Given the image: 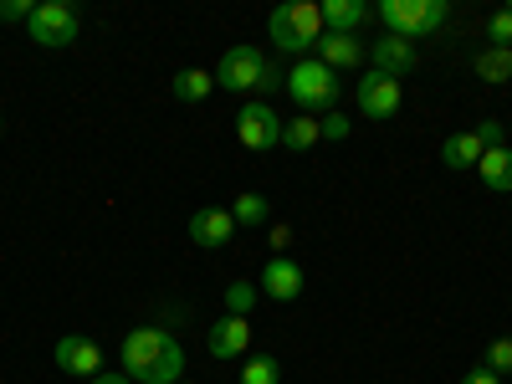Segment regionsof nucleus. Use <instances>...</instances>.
<instances>
[{
    "mask_svg": "<svg viewBox=\"0 0 512 384\" xmlns=\"http://www.w3.org/2000/svg\"><path fill=\"white\" fill-rule=\"evenodd\" d=\"M482 154H487V144H482L477 128H461V134H451V139L441 144V164H446V169H477Z\"/></svg>",
    "mask_w": 512,
    "mask_h": 384,
    "instance_id": "dca6fc26",
    "label": "nucleus"
},
{
    "mask_svg": "<svg viewBox=\"0 0 512 384\" xmlns=\"http://www.w3.org/2000/svg\"><path fill=\"white\" fill-rule=\"evenodd\" d=\"M118 359H123L128 379H139V384H180V374H185V349L164 328H134L123 338Z\"/></svg>",
    "mask_w": 512,
    "mask_h": 384,
    "instance_id": "f257e3e1",
    "label": "nucleus"
},
{
    "mask_svg": "<svg viewBox=\"0 0 512 384\" xmlns=\"http://www.w3.org/2000/svg\"><path fill=\"white\" fill-rule=\"evenodd\" d=\"M36 6H26V0H0V21H31Z\"/></svg>",
    "mask_w": 512,
    "mask_h": 384,
    "instance_id": "bb28decb",
    "label": "nucleus"
},
{
    "mask_svg": "<svg viewBox=\"0 0 512 384\" xmlns=\"http://www.w3.org/2000/svg\"><path fill=\"white\" fill-rule=\"evenodd\" d=\"M180 384H185V379H180Z\"/></svg>",
    "mask_w": 512,
    "mask_h": 384,
    "instance_id": "2f4dec72",
    "label": "nucleus"
},
{
    "mask_svg": "<svg viewBox=\"0 0 512 384\" xmlns=\"http://www.w3.org/2000/svg\"><path fill=\"white\" fill-rule=\"evenodd\" d=\"M236 139L251 149V154H267L282 144V118L272 103H246L241 118H236Z\"/></svg>",
    "mask_w": 512,
    "mask_h": 384,
    "instance_id": "0eeeda50",
    "label": "nucleus"
},
{
    "mask_svg": "<svg viewBox=\"0 0 512 384\" xmlns=\"http://www.w3.org/2000/svg\"><path fill=\"white\" fill-rule=\"evenodd\" d=\"M267 31H272V41L282 52H292L297 62H303L308 52H318V41H323L328 26H323V11L313 6V0H287V6L272 11Z\"/></svg>",
    "mask_w": 512,
    "mask_h": 384,
    "instance_id": "f03ea898",
    "label": "nucleus"
},
{
    "mask_svg": "<svg viewBox=\"0 0 512 384\" xmlns=\"http://www.w3.org/2000/svg\"><path fill=\"white\" fill-rule=\"evenodd\" d=\"M308 287L303 267L292 262V256H272V262L262 267V292L272 297V303H297V292Z\"/></svg>",
    "mask_w": 512,
    "mask_h": 384,
    "instance_id": "9b49d317",
    "label": "nucleus"
},
{
    "mask_svg": "<svg viewBox=\"0 0 512 384\" xmlns=\"http://www.w3.org/2000/svg\"><path fill=\"white\" fill-rule=\"evenodd\" d=\"M482 369H492L497 379L512 369V338H497V344H487V359H482Z\"/></svg>",
    "mask_w": 512,
    "mask_h": 384,
    "instance_id": "b1692460",
    "label": "nucleus"
},
{
    "mask_svg": "<svg viewBox=\"0 0 512 384\" xmlns=\"http://www.w3.org/2000/svg\"><path fill=\"white\" fill-rule=\"evenodd\" d=\"M251 303H256V282H231V287H226V313H231V318H246Z\"/></svg>",
    "mask_w": 512,
    "mask_h": 384,
    "instance_id": "5701e85b",
    "label": "nucleus"
},
{
    "mask_svg": "<svg viewBox=\"0 0 512 384\" xmlns=\"http://www.w3.org/2000/svg\"><path fill=\"white\" fill-rule=\"evenodd\" d=\"M369 62H374V72H384V77H410L415 67H420V52H415V41H400V36H384V41H374L369 47Z\"/></svg>",
    "mask_w": 512,
    "mask_h": 384,
    "instance_id": "9d476101",
    "label": "nucleus"
},
{
    "mask_svg": "<svg viewBox=\"0 0 512 384\" xmlns=\"http://www.w3.org/2000/svg\"><path fill=\"white\" fill-rule=\"evenodd\" d=\"M231 236H236V221H231V210H221V205H205V210H195V216H190V241L205 246V251L226 246Z\"/></svg>",
    "mask_w": 512,
    "mask_h": 384,
    "instance_id": "f8f14e48",
    "label": "nucleus"
},
{
    "mask_svg": "<svg viewBox=\"0 0 512 384\" xmlns=\"http://www.w3.org/2000/svg\"><path fill=\"white\" fill-rule=\"evenodd\" d=\"M251 349V323L246 318H221L216 328H210V359H241Z\"/></svg>",
    "mask_w": 512,
    "mask_h": 384,
    "instance_id": "4468645a",
    "label": "nucleus"
},
{
    "mask_svg": "<svg viewBox=\"0 0 512 384\" xmlns=\"http://www.w3.org/2000/svg\"><path fill=\"white\" fill-rule=\"evenodd\" d=\"M241 384H282V364L272 354H256L241 364Z\"/></svg>",
    "mask_w": 512,
    "mask_h": 384,
    "instance_id": "4be33fe9",
    "label": "nucleus"
},
{
    "mask_svg": "<svg viewBox=\"0 0 512 384\" xmlns=\"http://www.w3.org/2000/svg\"><path fill=\"white\" fill-rule=\"evenodd\" d=\"M318 139H323V123H318L313 113H297L292 123H282V149H292V154L313 149Z\"/></svg>",
    "mask_w": 512,
    "mask_h": 384,
    "instance_id": "a211bd4d",
    "label": "nucleus"
},
{
    "mask_svg": "<svg viewBox=\"0 0 512 384\" xmlns=\"http://www.w3.org/2000/svg\"><path fill=\"white\" fill-rule=\"evenodd\" d=\"M477 175H482V185H487L492 195H512V149H507V144L487 149L482 164H477Z\"/></svg>",
    "mask_w": 512,
    "mask_h": 384,
    "instance_id": "f3484780",
    "label": "nucleus"
},
{
    "mask_svg": "<svg viewBox=\"0 0 512 384\" xmlns=\"http://www.w3.org/2000/svg\"><path fill=\"white\" fill-rule=\"evenodd\" d=\"M267 216H272V205H267V195H256V190L236 195V205H231V221L236 226H262Z\"/></svg>",
    "mask_w": 512,
    "mask_h": 384,
    "instance_id": "412c9836",
    "label": "nucleus"
},
{
    "mask_svg": "<svg viewBox=\"0 0 512 384\" xmlns=\"http://www.w3.org/2000/svg\"><path fill=\"white\" fill-rule=\"evenodd\" d=\"M318 123H323V139H333V144H338V139H349V128H354V123H349L344 113H338V108H333V113H323Z\"/></svg>",
    "mask_w": 512,
    "mask_h": 384,
    "instance_id": "a878e982",
    "label": "nucleus"
},
{
    "mask_svg": "<svg viewBox=\"0 0 512 384\" xmlns=\"http://www.w3.org/2000/svg\"><path fill=\"white\" fill-rule=\"evenodd\" d=\"M369 57V47L359 36H338V31H323V41H318V62L328 67V72H349V67H359Z\"/></svg>",
    "mask_w": 512,
    "mask_h": 384,
    "instance_id": "ddd939ff",
    "label": "nucleus"
},
{
    "mask_svg": "<svg viewBox=\"0 0 512 384\" xmlns=\"http://www.w3.org/2000/svg\"><path fill=\"white\" fill-rule=\"evenodd\" d=\"M446 16H451L446 0H379V21H384V31L400 36V41H420V36L441 31Z\"/></svg>",
    "mask_w": 512,
    "mask_h": 384,
    "instance_id": "7ed1b4c3",
    "label": "nucleus"
},
{
    "mask_svg": "<svg viewBox=\"0 0 512 384\" xmlns=\"http://www.w3.org/2000/svg\"><path fill=\"white\" fill-rule=\"evenodd\" d=\"M26 31H31L36 47L62 52V47H72L77 31H82V11L72 6V0H41V6L31 11V21H26Z\"/></svg>",
    "mask_w": 512,
    "mask_h": 384,
    "instance_id": "39448f33",
    "label": "nucleus"
},
{
    "mask_svg": "<svg viewBox=\"0 0 512 384\" xmlns=\"http://www.w3.org/2000/svg\"><path fill=\"white\" fill-rule=\"evenodd\" d=\"M477 134H482V144H487V149H497V144H502V123H497V118H487V123L477 128Z\"/></svg>",
    "mask_w": 512,
    "mask_h": 384,
    "instance_id": "cd10ccee",
    "label": "nucleus"
},
{
    "mask_svg": "<svg viewBox=\"0 0 512 384\" xmlns=\"http://www.w3.org/2000/svg\"><path fill=\"white\" fill-rule=\"evenodd\" d=\"M0 134H6V118H0Z\"/></svg>",
    "mask_w": 512,
    "mask_h": 384,
    "instance_id": "7c9ffc66",
    "label": "nucleus"
},
{
    "mask_svg": "<svg viewBox=\"0 0 512 384\" xmlns=\"http://www.w3.org/2000/svg\"><path fill=\"white\" fill-rule=\"evenodd\" d=\"M487 36H492V47H507V52H512V6L487 21Z\"/></svg>",
    "mask_w": 512,
    "mask_h": 384,
    "instance_id": "393cba45",
    "label": "nucleus"
},
{
    "mask_svg": "<svg viewBox=\"0 0 512 384\" xmlns=\"http://www.w3.org/2000/svg\"><path fill=\"white\" fill-rule=\"evenodd\" d=\"M354 98H359V113H364V118H374V123L395 118V113H400V103H405L400 82H395V77H384V72H374V67L359 77V93H354Z\"/></svg>",
    "mask_w": 512,
    "mask_h": 384,
    "instance_id": "6e6552de",
    "label": "nucleus"
},
{
    "mask_svg": "<svg viewBox=\"0 0 512 384\" xmlns=\"http://www.w3.org/2000/svg\"><path fill=\"white\" fill-rule=\"evenodd\" d=\"M318 11H323V26L338 31V36H359V26L374 16L369 0H323Z\"/></svg>",
    "mask_w": 512,
    "mask_h": 384,
    "instance_id": "2eb2a0df",
    "label": "nucleus"
},
{
    "mask_svg": "<svg viewBox=\"0 0 512 384\" xmlns=\"http://www.w3.org/2000/svg\"><path fill=\"white\" fill-rule=\"evenodd\" d=\"M210 93H216V77L200 72V67H190V72L175 77V98H180V103H205Z\"/></svg>",
    "mask_w": 512,
    "mask_h": 384,
    "instance_id": "6ab92c4d",
    "label": "nucleus"
},
{
    "mask_svg": "<svg viewBox=\"0 0 512 384\" xmlns=\"http://www.w3.org/2000/svg\"><path fill=\"white\" fill-rule=\"evenodd\" d=\"M461 384H502V379H497V374H492V369H472V374H466V379H461Z\"/></svg>",
    "mask_w": 512,
    "mask_h": 384,
    "instance_id": "c85d7f7f",
    "label": "nucleus"
},
{
    "mask_svg": "<svg viewBox=\"0 0 512 384\" xmlns=\"http://www.w3.org/2000/svg\"><path fill=\"white\" fill-rule=\"evenodd\" d=\"M57 369L98 379L103 374V349L93 344V338H82V333H67V338H57Z\"/></svg>",
    "mask_w": 512,
    "mask_h": 384,
    "instance_id": "1a4fd4ad",
    "label": "nucleus"
},
{
    "mask_svg": "<svg viewBox=\"0 0 512 384\" xmlns=\"http://www.w3.org/2000/svg\"><path fill=\"white\" fill-rule=\"evenodd\" d=\"M472 67H477L482 82H507V77H512V52H507V47H487V52H477Z\"/></svg>",
    "mask_w": 512,
    "mask_h": 384,
    "instance_id": "aec40b11",
    "label": "nucleus"
},
{
    "mask_svg": "<svg viewBox=\"0 0 512 384\" xmlns=\"http://www.w3.org/2000/svg\"><path fill=\"white\" fill-rule=\"evenodd\" d=\"M88 384H128V374H108V369H103V374H98V379H88Z\"/></svg>",
    "mask_w": 512,
    "mask_h": 384,
    "instance_id": "c756f323",
    "label": "nucleus"
},
{
    "mask_svg": "<svg viewBox=\"0 0 512 384\" xmlns=\"http://www.w3.org/2000/svg\"><path fill=\"white\" fill-rule=\"evenodd\" d=\"M287 93H292V103L303 113H333L338 72H328L318 57H303V62H292V72H287Z\"/></svg>",
    "mask_w": 512,
    "mask_h": 384,
    "instance_id": "20e7f679",
    "label": "nucleus"
},
{
    "mask_svg": "<svg viewBox=\"0 0 512 384\" xmlns=\"http://www.w3.org/2000/svg\"><path fill=\"white\" fill-rule=\"evenodd\" d=\"M262 77H267V57L256 52V47H231L216 67V88L226 93H251V88H262Z\"/></svg>",
    "mask_w": 512,
    "mask_h": 384,
    "instance_id": "423d86ee",
    "label": "nucleus"
}]
</instances>
